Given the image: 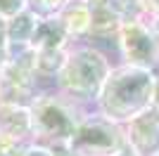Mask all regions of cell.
<instances>
[{
	"instance_id": "obj_1",
	"label": "cell",
	"mask_w": 159,
	"mask_h": 156,
	"mask_svg": "<svg viewBox=\"0 0 159 156\" xmlns=\"http://www.w3.org/2000/svg\"><path fill=\"white\" fill-rule=\"evenodd\" d=\"M157 95V73L152 69L131 64L112 66L100 95L95 97V109L119 125L154 106Z\"/></svg>"
},
{
	"instance_id": "obj_2",
	"label": "cell",
	"mask_w": 159,
	"mask_h": 156,
	"mask_svg": "<svg viewBox=\"0 0 159 156\" xmlns=\"http://www.w3.org/2000/svg\"><path fill=\"white\" fill-rule=\"evenodd\" d=\"M31 111V137L43 147H62L71 142L81 116L86 114L83 104L64 92H38L29 104Z\"/></svg>"
},
{
	"instance_id": "obj_3",
	"label": "cell",
	"mask_w": 159,
	"mask_h": 156,
	"mask_svg": "<svg viewBox=\"0 0 159 156\" xmlns=\"http://www.w3.org/2000/svg\"><path fill=\"white\" fill-rule=\"evenodd\" d=\"M109 71H112V64L98 47H69L64 69L57 76V90L81 104L95 102Z\"/></svg>"
},
{
	"instance_id": "obj_4",
	"label": "cell",
	"mask_w": 159,
	"mask_h": 156,
	"mask_svg": "<svg viewBox=\"0 0 159 156\" xmlns=\"http://www.w3.org/2000/svg\"><path fill=\"white\" fill-rule=\"evenodd\" d=\"M124 147H126L124 125L109 121L98 109L86 111L81 116L79 128L69 142L74 156H114Z\"/></svg>"
},
{
	"instance_id": "obj_5",
	"label": "cell",
	"mask_w": 159,
	"mask_h": 156,
	"mask_svg": "<svg viewBox=\"0 0 159 156\" xmlns=\"http://www.w3.org/2000/svg\"><path fill=\"white\" fill-rule=\"evenodd\" d=\"M116 43L124 64L159 69V40L145 19H126L116 33Z\"/></svg>"
},
{
	"instance_id": "obj_6",
	"label": "cell",
	"mask_w": 159,
	"mask_h": 156,
	"mask_svg": "<svg viewBox=\"0 0 159 156\" xmlns=\"http://www.w3.org/2000/svg\"><path fill=\"white\" fill-rule=\"evenodd\" d=\"M126 144L138 156H157L159 154V114L154 106L138 114L124 125Z\"/></svg>"
},
{
	"instance_id": "obj_7",
	"label": "cell",
	"mask_w": 159,
	"mask_h": 156,
	"mask_svg": "<svg viewBox=\"0 0 159 156\" xmlns=\"http://www.w3.org/2000/svg\"><path fill=\"white\" fill-rule=\"evenodd\" d=\"M0 137L31 144V111L24 104L0 102Z\"/></svg>"
},
{
	"instance_id": "obj_8",
	"label": "cell",
	"mask_w": 159,
	"mask_h": 156,
	"mask_svg": "<svg viewBox=\"0 0 159 156\" xmlns=\"http://www.w3.org/2000/svg\"><path fill=\"white\" fill-rule=\"evenodd\" d=\"M124 14L119 7L114 5V0H100L90 2V36L95 38H116L121 24H124Z\"/></svg>"
},
{
	"instance_id": "obj_9",
	"label": "cell",
	"mask_w": 159,
	"mask_h": 156,
	"mask_svg": "<svg viewBox=\"0 0 159 156\" xmlns=\"http://www.w3.org/2000/svg\"><path fill=\"white\" fill-rule=\"evenodd\" d=\"M71 40L66 26L60 17H38L36 31L31 38V50H57V47H69L66 43Z\"/></svg>"
},
{
	"instance_id": "obj_10",
	"label": "cell",
	"mask_w": 159,
	"mask_h": 156,
	"mask_svg": "<svg viewBox=\"0 0 159 156\" xmlns=\"http://www.w3.org/2000/svg\"><path fill=\"white\" fill-rule=\"evenodd\" d=\"M57 17L66 26L71 38L90 36V2L88 0H71Z\"/></svg>"
},
{
	"instance_id": "obj_11",
	"label": "cell",
	"mask_w": 159,
	"mask_h": 156,
	"mask_svg": "<svg viewBox=\"0 0 159 156\" xmlns=\"http://www.w3.org/2000/svg\"><path fill=\"white\" fill-rule=\"evenodd\" d=\"M36 24H38V14L31 12V10H24L17 17L7 19V40H10V45H29L31 47Z\"/></svg>"
},
{
	"instance_id": "obj_12",
	"label": "cell",
	"mask_w": 159,
	"mask_h": 156,
	"mask_svg": "<svg viewBox=\"0 0 159 156\" xmlns=\"http://www.w3.org/2000/svg\"><path fill=\"white\" fill-rule=\"evenodd\" d=\"M69 47H57V50H33V69L36 76H60L64 69Z\"/></svg>"
},
{
	"instance_id": "obj_13",
	"label": "cell",
	"mask_w": 159,
	"mask_h": 156,
	"mask_svg": "<svg viewBox=\"0 0 159 156\" xmlns=\"http://www.w3.org/2000/svg\"><path fill=\"white\" fill-rule=\"evenodd\" d=\"M71 0H29V10L38 17H57Z\"/></svg>"
},
{
	"instance_id": "obj_14",
	"label": "cell",
	"mask_w": 159,
	"mask_h": 156,
	"mask_svg": "<svg viewBox=\"0 0 159 156\" xmlns=\"http://www.w3.org/2000/svg\"><path fill=\"white\" fill-rule=\"evenodd\" d=\"M24 10H29V0H0V17L2 19H12Z\"/></svg>"
},
{
	"instance_id": "obj_15",
	"label": "cell",
	"mask_w": 159,
	"mask_h": 156,
	"mask_svg": "<svg viewBox=\"0 0 159 156\" xmlns=\"http://www.w3.org/2000/svg\"><path fill=\"white\" fill-rule=\"evenodd\" d=\"M143 2V19H150V17H159V0H140Z\"/></svg>"
},
{
	"instance_id": "obj_16",
	"label": "cell",
	"mask_w": 159,
	"mask_h": 156,
	"mask_svg": "<svg viewBox=\"0 0 159 156\" xmlns=\"http://www.w3.org/2000/svg\"><path fill=\"white\" fill-rule=\"evenodd\" d=\"M147 24L152 26V31H154V36H157V40H159V17H150V19H145Z\"/></svg>"
},
{
	"instance_id": "obj_17",
	"label": "cell",
	"mask_w": 159,
	"mask_h": 156,
	"mask_svg": "<svg viewBox=\"0 0 159 156\" xmlns=\"http://www.w3.org/2000/svg\"><path fill=\"white\" fill-rule=\"evenodd\" d=\"M114 156H138V154H135V151H133L131 147H128V144H126L124 149H121V151H116V154H114Z\"/></svg>"
},
{
	"instance_id": "obj_18",
	"label": "cell",
	"mask_w": 159,
	"mask_h": 156,
	"mask_svg": "<svg viewBox=\"0 0 159 156\" xmlns=\"http://www.w3.org/2000/svg\"><path fill=\"white\" fill-rule=\"evenodd\" d=\"M157 73V95H154V109H157V114H159V71H154Z\"/></svg>"
},
{
	"instance_id": "obj_19",
	"label": "cell",
	"mask_w": 159,
	"mask_h": 156,
	"mask_svg": "<svg viewBox=\"0 0 159 156\" xmlns=\"http://www.w3.org/2000/svg\"><path fill=\"white\" fill-rule=\"evenodd\" d=\"M157 156H159V154H157Z\"/></svg>"
}]
</instances>
